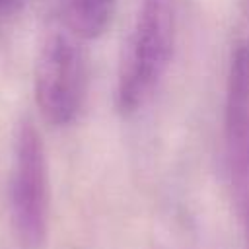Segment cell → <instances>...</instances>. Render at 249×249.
Here are the masks:
<instances>
[{"mask_svg": "<svg viewBox=\"0 0 249 249\" xmlns=\"http://www.w3.org/2000/svg\"><path fill=\"white\" fill-rule=\"evenodd\" d=\"M175 41L173 0H140L117 78V107L128 115L144 107L167 72Z\"/></svg>", "mask_w": 249, "mask_h": 249, "instance_id": "cell-1", "label": "cell"}, {"mask_svg": "<svg viewBox=\"0 0 249 249\" xmlns=\"http://www.w3.org/2000/svg\"><path fill=\"white\" fill-rule=\"evenodd\" d=\"M10 220L21 249H43L49 239L51 189L43 138L33 121L23 119L14 134L8 179Z\"/></svg>", "mask_w": 249, "mask_h": 249, "instance_id": "cell-2", "label": "cell"}, {"mask_svg": "<svg viewBox=\"0 0 249 249\" xmlns=\"http://www.w3.org/2000/svg\"><path fill=\"white\" fill-rule=\"evenodd\" d=\"M88 91V66L80 39L70 31H51L35 64V101L54 126H66L80 115Z\"/></svg>", "mask_w": 249, "mask_h": 249, "instance_id": "cell-3", "label": "cell"}, {"mask_svg": "<svg viewBox=\"0 0 249 249\" xmlns=\"http://www.w3.org/2000/svg\"><path fill=\"white\" fill-rule=\"evenodd\" d=\"M224 136L230 183L249 243V41H239L231 53L226 86Z\"/></svg>", "mask_w": 249, "mask_h": 249, "instance_id": "cell-4", "label": "cell"}, {"mask_svg": "<svg viewBox=\"0 0 249 249\" xmlns=\"http://www.w3.org/2000/svg\"><path fill=\"white\" fill-rule=\"evenodd\" d=\"M117 0H60L64 25L78 39H95L111 23Z\"/></svg>", "mask_w": 249, "mask_h": 249, "instance_id": "cell-5", "label": "cell"}, {"mask_svg": "<svg viewBox=\"0 0 249 249\" xmlns=\"http://www.w3.org/2000/svg\"><path fill=\"white\" fill-rule=\"evenodd\" d=\"M25 4H27V0H0V18L18 14Z\"/></svg>", "mask_w": 249, "mask_h": 249, "instance_id": "cell-6", "label": "cell"}]
</instances>
